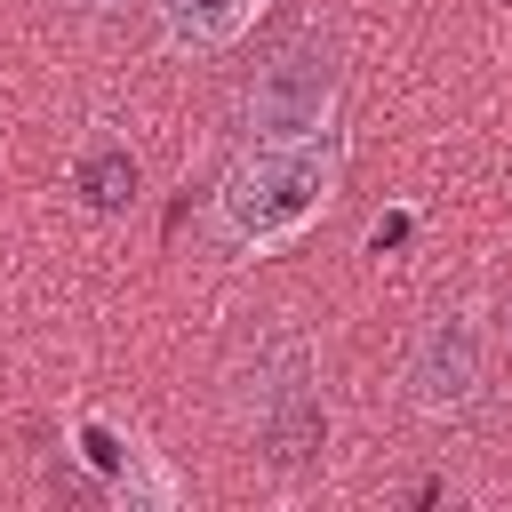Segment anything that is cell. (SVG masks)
<instances>
[{"mask_svg":"<svg viewBox=\"0 0 512 512\" xmlns=\"http://www.w3.org/2000/svg\"><path fill=\"white\" fill-rule=\"evenodd\" d=\"M336 128H296V136H248L232 152V168L208 192V232L232 256H280L288 240H304L328 200H336Z\"/></svg>","mask_w":512,"mask_h":512,"instance_id":"6da1fadb","label":"cell"},{"mask_svg":"<svg viewBox=\"0 0 512 512\" xmlns=\"http://www.w3.org/2000/svg\"><path fill=\"white\" fill-rule=\"evenodd\" d=\"M400 392L408 408L424 416H456L488 392V320L472 304H440L416 336H408V360H400Z\"/></svg>","mask_w":512,"mask_h":512,"instance_id":"7a4b0ae2","label":"cell"},{"mask_svg":"<svg viewBox=\"0 0 512 512\" xmlns=\"http://www.w3.org/2000/svg\"><path fill=\"white\" fill-rule=\"evenodd\" d=\"M296 128H336V56H328V40H288L248 88V136H296Z\"/></svg>","mask_w":512,"mask_h":512,"instance_id":"3957f363","label":"cell"},{"mask_svg":"<svg viewBox=\"0 0 512 512\" xmlns=\"http://www.w3.org/2000/svg\"><path fill=\"white\" fill-rule=\"evenodd\" d=\"M72 440H80V464L96 472V488L112 496V504H184V480L152 456V448H136V440H120L104 416H80L72 424Z\"/></svg>","mask_w":512,"mask_h":512,"instance_id":"277c9868","label":"cell"},{"mask_svg":"<svg viewBox=\"0 0 512 512\" xmlns=\"http://www.w3.org/2000/svg\"><path fill=\"white\" fill-rule=\"evenodd\" d=\"M272 0H152V16H160V32L176 40V48H192V56H216V48H232L256 16H264Z\"/></svg>","mask_w":512,"mask_h":512,"instance_id":"5b68a950","label":"cell"},{"mask_svg":"<svg viewBox=\"0 0 512 512\" xmlns=\"http://www.w3.org/2000/svg\"><path fill=\"white\" fill-rule=\"evenodd\" d=\"M72 184H80V200L96 208V216H128L136 208V192H144V168H136V152L120 144V136H88L80 144V160H72Z\"/></svg>","mask_w":512,"mask_h":512,"instance_id":"8992f818","label":"cell"},{"mask_svg":"<svg viewBox=\"0 0 512 512\" xmlns=\"http://www.w3.org/2000/svg\"><path fill=\"white\" fill-rule=\"evenodd\" d=\"M400 232H408V216H376V232H368V248H376V256H384V248H392V240H400Z\"/></svg>","mask_w":512,"mask_h":512,"instance_id":"52a82bcc","label":"cell"},{"mask_svg":"<svg viewBox=\"0 0 512 512\" xmlns=\"http://www.w3.org/2000/svg\"><path fill=\"white\" fill-rule=\"evenodd\" d=\"M56 8H64V16H112L120 0H56Z\"/></svg>","mask_w":512,"mask_h":512,"instance_id":"ba28073f","label":"cell"}]
</instances>
